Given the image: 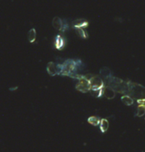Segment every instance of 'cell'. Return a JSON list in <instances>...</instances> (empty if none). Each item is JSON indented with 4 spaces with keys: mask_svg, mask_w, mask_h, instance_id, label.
<instances>
[{
    "mask_svg": "<svg viewBox=\"0 0 145 152\" xmlns=\"http://www.w3.org/2000/svg\"><path fill=\"white\" fill-rule=\"evenodd\" d=\"M75 88L76 90H80L81 92H87V91H90L91 90V84L90 81L83 76L79 78V80L77 85H75Z\"/></svg>",
    "mask_w": 145,
    "mask_h": 152,
    "instance_id": "obj_1",
    "label": "cell"
},
{
    "mask_svg": "<svg viewBox=\"0 0 145 152\" xmlns=\"http://www.w3.org/2000/svg\"><path fill=\"white\" fill-rule=\"evenodd\" d=\"M91 89H101L104 88V81L99 76H93V79L90 80Z\"/></svg>",
    "mask_w": 145,
    "mask_h": 152,
    "instance_id": "obj_2",
    "label": "cell"
},
{
    "mask_svg": "<svg viewBox=\"0 0 145 152\" xmlns=\"http://www.w3.org/2000/svg\"><path fill=\"white\" fill-rule=\"evenodd\" d=\"M47 71H48V73L49 75H56L57 74H59L58 65H56L54 63H53V62H49L48 64V66H47Z\"/></svg>",
    "mask_w": 145,
    "mask_h": 152,
    "instance_id": "obj_3",
    "label": "cell"
},
{
    "mask_svg": "<svg viewBox=\"0 0 145 152\" xmlns=\"http://www.w3.org/2000/svg\"><path fill=\"white\" fill-rule=\"evenodd\" d=\"M52 25L54 29L58 30H63V26H64V22H63V20L60 18L56 16V17H54L53 19Z\"/></svg>",
    "mask_w": 145,
    "mask_h": 152,
    "instance_id": "obj_4",
    "label": "cell"
},
{
    "mask_svg": "<svg viewBox=\"0 0 145 152\" xmlns=\"http://www.w3.org/2000/svg\"><path fill=\"white\" fill-rule=\"evenodd\" d=\"M72 25L75 28H86L88 25V21L84 19H77L72 22Z\"/></svg>",
    "mask_w": 145,
    "mask_h": 152,
    "instance_id": "obj_5",
    "label": "cell"
},
{
    "mask_svg": "<svg viewBox=\"0 0 145 152\" xmlns=\"http://www.w3.org/2000/svg\"><path fill=\"white\" fill-rule=\"evenodd\" d=\"M104 96L107 99H114L115 96H116V91L114 90L113 88L107 86V87L104 88Z\"/></svg>",
    "mask_w": 145,
    "mask_h": 152,
    "instance_id": "obj_6",
    "label": "cell"
},
{
    "mask_svg": "<svg viewBox=\"0 0 145 152\" xmlns=\"http://www.w3.org/2000/svg\"><path fill=\"white\" fill-rule=\"evenodd\" d=\"M54 46L58 50H61L64 47V38L60 35H56V37L54 39Z\"/></svg>",
    "mask_w": 145,
    "mask_h": 152,
    "instance_id": "obj_7",
    "label": "cell"
},
{
    "mask_svg": "<svg viewBox=\"0 0 145 152\" xmlns=\"http://www.w3.org/2000/svg\"><path fill=\"white\" fill-rule=\"evenodd\" d=\"M99 126H100V130H101V132H102V133H105V132L108 130V129H109V122H108V120L105 119V118L101 119Z\"/></svg>",
    "mask_w": 145,
    "mask_h": 152,
    "instance_id": "obj_8",
    "label": "cell"
},
{
    "mask_svg": "<svg viewBox=\"0 0 145 152\" xmlns=\"http://www.w3.org/2000/svg\"><path fill=\"white\" fill-rule=\"evenodd\" d=\"M90 93L94 97H100L101 96L104 95V88L101 89H91Z\"/></svg>",
    "mask_w": 145,
    "mask_h": 152,
    "instance_id": "obj_9",
    "label": "cell"
},
{
    "mask_svg": "<svg viewBox=\"0 0 145 152\" xmlns=\"http://www.w3.org/2000/svg\"><path fill=\"white\" fill-rule=\"evenodd\" d=\"M36 38H37V31L34 28H32L28 32V41L31 43H33L36 41Z\"/></svg>",
    "mask_w": 145,
    "mask_h": 152,
    "instance_id": "obj_10",
    "label": "cell"
},
{
    "mask_svg": "<svg viewBox=\"0 0 145 152\" xmlns=\"http://www.w3.org/2000/svg\"><path fill=\"white\" fill-rule=\"evenodd\" d=\"M75 32L77 33V35H79L80 37L83 38V39H86L88 37V34L87 32L85 30L84 28H75Z\"/></svg>",
    "mask_w": 145,
    "mask_h": 152,
    "instance_id": "obj_11",
    "label": "cell"
},
{
    "mask_svg": "<svg viewBox=\"0 0 145 152\" xmlns=\"http://www.w3.org/2000/svg\"><path fill=\"white\" fill-rule=\"evenodd\" d=\"M122 102L127 106H132L134 102L133 99L131 96H122Z\"/></svg>",
    "mask_w": 145,
    "mask_h": 152,
    "instance_id": "obj_12",
    "label": "cell"
},
{
    "mask_svg": "<svg viewBox=\"0 0 145 152\" xmlns=\"http://www.w3.org/2000/svg\"><path fill=\"white\" fill-rule=\"evenodd\" d=\"M100 119H99L98 117H94V116H92V117H88V119H87V122L90 123V124H92L93 126H98L99 124H100Z\"/></svg>",
    "mask_w": 145,
    "mask_h": 152,
    "instance_id": "obj_13",
    "label": "cell"
},
{
    "mask_svg": "<svg viewBox=\"0 0 145 152\" xmlns=\"http://www.w3.org/2000/svg\"><path fill=\"white\" fill-rule=\"evenodd\" d=\"M100 75L105 77V78H109L111 75V71L109 68L107 67H103L101 69H100Z\"/></svg>",
    "mask_w": 145,
    "mask_h": 152,
    "instance_id": "obj_14",
    "label": "cell"
},
{
    "mask_svg": "<svg viewBox=\"0 0 145 152\" xmlns=\"http://www.w3.org/2000/svg\"><path fill=\"white\" fill-rule=\"evenodd\" d=\"M145 114V105H139L137 108V117H142Z\"/></svg>",
    "mask_w": 145,
    "mask_h": 152,
    "instance_id": "obj_15",
    "label": "cell"
}]
</instances>
